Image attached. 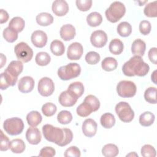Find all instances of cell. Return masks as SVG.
Wrapping results in <instances>:
<instances>
[{"mask_svg":"<svg viewBox=\"0 0 157 157\" xmlns=\"http://www.w3.org/2000/svg\"><path fill=\"white\" fill-rule=\"evenodd\" d=\"M2 35L5 40L10 43L15 42L18 38V33L9 26L4 29Z\"/></svg>","mask_w":157,"mask_h":157,"instance_id":"74e56055","label":"cell"},{"mask_svg":"<svg viewBox=\"0 0 157 157\" xmlns=\"http://www.w3.org/2000/svg\"><path fill=\"white\" fill-rule=\"evenodd\" d=\"M3 128L7 134L11 136H17L22 132L24 129V123L20 118H10L4 121Z\"/></svg>","mask_w":157,"mask_h":157,"instance_id":"5b68a950","label":"cell"},{"mask_svg":"<svg viewBox=\"0 0 157 157\" xmlns=\"http://www.w3.org/2000/svg\"><path fill=\"white\" fill-rule=\"evenodd\" d=\"M83 52L82 44L78 42H73L67 48V56L71 60H77L81 58Z\"/></svg>","mask_w":157,"mask_h":157,"instance_id":"7c38bea8","label":"cell"},{"mask_svg":"<svg viewBox=\"0 0 157 157\" xmlns=\"http://www.w3.org/2000/svg\"><path fill=\"white\" fill-rule=\"evenodd\" d=\"M75 3L78 10L83 12L88 10L92 6L91 0H77Z\"/></svg>","mask_w":157,"mask_h":157,"instance_id":"ee69618b","label":"cell"},{"mask_svg":"<svg viewBox=\"0 0 157 157\" xmlns=\"http://www.w3.org/2000/svg\"><path fill=\"white\" fill-rule=\"evenodd\" d=\"M58 121L62 124H67L72 120V115L69 111L61 110L57 115Z\"/></svg>","mask_w":157,"mask_h":157,"instance_id":"f35d334b","label":"cell"},{"mask_svg":"<svg viewBox=\"0 0 157 157\" xmlns=\"http://www.w3.org/2000/svg\"><path fill=\"white\" fill-rule=\"evenodd\" d=\"M33 44L37 48L44 47L47 42V36L46 33L41 30L34 31L31 37Z\"/></svg>","mask_w":157,"mask_h":157,"instance_id":"4fadbf2b","label":"cell"},{"mask_svg":"<svg viewBox=\"0 0 157 157\" xmlns=\"http://www.w3.org/2000/svg\"><path fill=\"white\" fill-rule=\"evenodd\" d=\"M102 21V15L98 12H91L86 17V22L88 25L91 27H96L100 25Z\"/></svg>","mask_w":157,"mask_h":157,"instance_id":"484cf974","label":"cell"},{"mask_svg":"<svg viewBox=\"0 0 157 157\" xmlns=\"http://www.w3.org/2000/svg\"><path fill=\"white\" fill-rule=\"evenodd\" d=\"M156 88L155 87L148 88L144 93V98L150 104H156Z\"/></svg>","mask_w":157,"mask_h":157,"instance_id":"8d00e7d4","label":"cell"},{"mask_svg":"<svg viewBox=\"0 0 157 157\" xmlns=\"http://www.w3.org/2000/svg\"><path fill=\"white\" fill-rule=\"evenodd\" d=\"M81 155L80 151L76 146H71L67 148L64 152L65 157H80Z\"/></svg>","mask_w":157,"mask_h":157,"instance_id":"bcb514c9","label":"cell"},{"mask_svg":"<svg viewBox=\"0 0 157 157\" xmlns=\"http://www.w3.org/2000/svg\"><path fill=\"white\" fill-rule=\"evenodd\" d=\"M85 101H86L87 102H88L91 106L93 107L94 112L97 111L99 107H100V102L99 101V99L94 96L90 94L88 95L85 97Z\"/></svg>","mask_w":157,"mask_h":157,"instance_id":"7bdbcfd3","label":"cell"},{"mask_svg":"<svg viewBox=\"0 0 157 157\" xmlns=\"http://www.w3.org/2000/svg\"><path fill=\"white\" fill-rule=\"evenodd\" d=\"M56 154L55 150L51 147H45L42 148L39 154V156H54Z\"/></svg>","mask_w":157,"mask_h":157,"instance_id":"c3c4849f","label":"cell"},{"mask_svg":"<svg viewBox=\"0 0 157 157\" xmlns=\"http://www.w3.org/2000/svg\"><path fill=\"white\" fill-rule=\"evenodd\" d=\"M25 20L20 17H15L11 19L9 23V27L17 33L21 32L25 28Z\"/></svg>","mask_w":157,"mask_h":157,"instance_id":"83f0119b","label":"cell"},{"mask_svg":"<svg viewBox=\"0 0 157 157\" xmlns=\"http://www.w3.org/2000/svg\"><path fill=\"white\" fill-rule=\"evenodd\" d=\"M157 2L153 1L147 4L144 9V13L148 17H157Z\"/></svg>","mask_w":157,"mask_h":157,"instance_id":"d590c367","label":"cell"},{"mask_svg":"<svg viewBox=\"0 0 157 157\" xmlns=\"http://www.w3.org/2000/svg\"><path fill=\"white\" fill-rule=\"evenodd\" d=\"M50 50L56 56H61L65 51V47L63 42L59 40H54L50 44Z\"/></svg>","mask_w":157,"mask_h":157,"instance_id":"f1b7e54d","label":"cell"},{"mask_svg":"<svg viewBox=\"0 0 157 157\" xmlns=\"http://www.w3.org/2000/svg\"><path fill=\"white\" fill-rule=\"evenodd\" d=\"M125 12L124 5L120 1H115L106 9L105 15L108 21L111 23H116L124 16Z\"/></svg>","mask_w":157,"mask_h":157,"instance_id":"3957f363","label":"cell"},{"mask_svg":"<svg viewBox=\"0 0 157 157\" xmlns=\"http://www.w3.org/2000/svg\"><path fill=\"white\" fill-rule=\"evenodd\" d=\"M115 112L121 121L124 123L131 121L134 117V112L126 102H120L115 106Z\"/></svg>","mask_w":157,"mask_h":157,"instance_id":"8992f818","label":"cell"},{"mask_svg":"<svg viewBox=\"0 0 157 157\" xmlns=\"http://www.w3.org/2000/svg\"><path fill=\"white\" fill-rule=\"evenodd\" d=\"M37 89L41 96L47 97L53 94L55 90V85L51 78L45 77L39 81Z\"/></svg>","mask_w":157,"mask_h":157,"instance_id":"9c48e42d","label":"cell"},{"mask_svg":"<svg viewBox=\"0 0 157 157\" xmlns=\"http://www.w3.org/2000/svg\"><path fill=\"white\" fill-rule=\"evenodd\" d=\"M141 155L144 157H155L156 156V153L155 148L148 144L144 145L141 148Z\"/></svg>","mask_w":157,"mask_h":157,"instance_id":"60d3db41","label":"cell"},{"mask_svg":"<svg viewBox=\"0 0 157 157\" xmlns=\"http://www.w3.org/2000/svg\"><path fill=\"white\" fill-rule=\"evenodd\" d=\"M151 29V23L148 20H142L139 24V31L143 35L148 34Z\"/></svg>","mask_w":157,"mask_h":157,"instance_id":"f6af8a7d","label":"cell"},{"mask_svg":"<svg viewBox=\"0 0 157 157\" xmlns=\"http://www.w3.org/2000/svg\"><path fill=\"white\" fill-rule=\"evenodd\" d=\"M90 41L94 47L102 48L107 43V36L104 31L102 30H96L91 34Z\"/></svg>","mask_w":157,"mask_h":157,"instance_id":"30bf717a","label":"cell"},{"mask_svg":"<svg viewBox=\"0 0 157 157\" xmlns=\"http://www.w3.org/2000/svg\"><path fill=\"white\" fill-rule=\"evenodd\" d=\"M6 62V57L2 53H1V67H2Z\"/></svg>","mask_w":157,"mask_h":157,"instance_id":"816d5d0a","label":"cell"},{"mask_svg":"<svg viewBox=\"0 0 157 157\" xmlns=\"http://www.w3.org/2000/svg\"><path fill=\"white\" fill-rule=\"evenodd\" d=\"M85 61L89 64H96L100 61V55L96 52H89L85 56Z\"/></svg>","mask_w":157,"mask_h":157,"instance_id":"b9f144b4","label":"cell"},{"mask_svg":"<svg viewBox=\"0 0 157 157\" xmlns=\"http://www.w3.org/2000/svg\"><path fill=\"white\" fill-rule=\"evenodd\" d=\"M156 71H154L153 74H151V81H153V82L155 83V84H156Z\"/></svg>","mask_w":157,"mask_h":157,"instance_id":"f5cc1de1","label":"cell"},{"mask_svg":"<svg viewBox=\"0 0 157 157\" xmlns=\"http://www.w3.org/2000/svg\"><path fill=\"white\" fill-rule=\"evenodd\" d=\"M118 66L117 61L112 57H106L101 62L102 68L105 71H112Z\"/></svg>","mask_w":157,"mask_h":157,"instance_id":"d6a6232c","label":"cell"},{"mask_svg":"<svg viewBox=\"0 0 157 157\" xmlns=\"http://www.w3.org/2000/svg\"><path fill=\"white\" fill-rule=\"evenodd\" d=\"M98 124L96 122L91 119H86L82 124V131L83 134L88 137H93L97 131Z\"/></svg>","mask_w":157,"mask_h":157,"instance_id":"5bb4252c","label":"cell"},{"mask_svg":"<svg viewBox=\"0 0 157 157\" xmlns=\"http://www.w3.org/2000/svg\"><path fill=\"white\" fill-rule=\"evenodd\" d=\"M42 132L45 139L60 147L69 144L73 139L72 131L68 128H59L52 124H46L42 126Z\"/></svg>","mask_w":157,"mask_h":157,"instance_id":"6da1fadb","label":"cell"},{"mask_svg":"<svg viewBox=\"0 0 157 157\" xmlns=\"http://www.w3.org/2000/svg\"><path fill=\"white\" fill-rule=\"evenodd\" d=\"M53 12L57 16L65 15L69 11V6L64 0H56L53 1L52 6Z\"/></svg>","mask_w":157,"mask_h":157,"instance_id":"2e32d148","label":"cell"},{"mask_svg":"<svg viewBox=\"0 0 157 157\" xmlns=\"http://www.w3.org/2000/svg\"><path fill=\"white\" fill-rule=\"evenodd\" d=\"M67 90L78 99L84 92V86L80 82H75L69 85Z\"/></svg>","mask_w":157,"mask_h":157,"instance_id":"7402d4cb","label":"cell"},{"mask_svg":"<svg viewBox=\"0 0 157 157\" xmlns=\"http://www.w3.org/2000/svg\"><path fill=\"white\" fill-rule=\"evenodd\" d=\"M118 34L123 37H128L132 32L131 25L127 21H123L117 26Z\"/></svg>","mask_w":157,"mask_h":157,"instance_id":"836d02e7","label":"cell"},{"mask_svg":"<svg viewBox=\"0 0 157 157\" xmlns=\"http://www.w3.org/2000/svg\"><path fill=\"white\" fill-rule=\"evenodd\" d=\"M34 86V80L30 76H25L21 78L18 83V88L20 92L28 93L31 92Z\"/></svg>","mask_w":157,"mask_h":157,"instance_id":"9a60e30c","label":"cell"},{"mask_svg":"<svg viewBox=\"0 0 157 157\" xmlns=\"http://www.w3.org/2000/svg\"><path fill=\"white\" fill-rule=\"evenodd\" d=\"M76 112L78 116L81 117H86L90 115L91 112H94V110L91 105L84 101L77 107Z\"/></svg>","mask_w":157,"mask_h":157,"instance_id":"4316f807","label":"cell"},{"mask_svg":"<svg viewBox=\"0 0 157 157\" xmlns=\"http://www.w3.org/2000/svg\"><path fill=\"white\" fill-rule=\"evenodd\" d=\"M36 22L40 26H47L53 22V16L47 12H42L36 16Z\"/></svg>","mask_w":157,"mask_h":157,"instance_id":"603a6c76","label":"cell"},{"mask_svg":"<svg viewBox=\"0 0 157 157\" xmlns=\"http://www.w3.org/2000/svg\"><path fill=\"white\" fill-rule=\"evenodd\" d=\"M150 69L149 65L145 63L139 56L131 57L122 67V71L126 76L133 77L137 75L144 77L147 74Z\"/></svg>","mask_w":157,"mask_h":157,"instance_id":"7a4b0ae2","label":"cell"},{"mask_svg":"<svg viewBox=\"0 0 157 157\" xmlns=\"http://www.w3.org/2000/svg\"><path fill=\"white\" fill-rule=\"evenodd\" d=\"M146 49V44L144 40L140 39H136L132 44L131 52L134 56H142L144 55Z\"/></svg>","mask_w":157,"mask_h":157,"instance_id":"ffe728a7","label":"cell"},{"mask_svg":"<svg viewBox=\"0 0 157 157\" xmlns=\"http://www.w3.org/2000/svg\"><path fill=\"white\" fill-rule=\"evenodd\" d=\"M155 115L151 112H145L139 117V123L143 126H151L155 121Z\"/></svg>","mask_w":157,"mask_h":157,"instance_id":"4dcf8cb0","label":"cell"},{"mask_svg":"<svg viewBox=\"0 0 157 157\" xmlns=\"http://www.w3.org/2000/svg\"><path fill=\"white\" fill-rule=\"evenodd\" d=\"M75 29L71 24L64 25L61 26L59 31L61 37L65 41H68L73 39L75 36Z\"/></svg>","mask_w":157,"mask_h":157,"instance_id":"d6986e66","label":"cell"},{"mask_svg":"<svg viewBox=\"0 0 157 157\" xmlns=\"http://www.w3.org/2000/svg\"><path fill=\"white\" fill-rule=\"evenodd\" d=\"M14 52L17 58L23 63H28L31 61L33 56L32 48L24 42L17 44L15 46Z\"/></svg>","mask_w":157,"mask_h":157,"instance_id":"52a82bcc","label":"cell"},{"mask_svg":"<svg viewBox=\"0 0 157 157\" xmlns=\"http://www.w3.org/2000/svg\"><path fill=\"white\" fill-rule=\"evenodd\" d=\"M148 58L151 62H152L153 64H156V61H157V52H156V48L153 47L150 49L148 51Z\"/></svg>","mask_w":157,"mask_h":157,"instance_id":"681fc988","label":"cell"},{"mask_svg":"<svg viewBox=\"0 0 157 157\" xmlns=\"http://www.w3.org/2000/svg\"><path fill=\"white\" fill-rule=\"evenodd\" d=\"M80 72V66L76 63H71L61 66L58 70V75L62 80H69L78 77Z\"/></svg>","mask_w":157,"mask_h":157,"instance_id":"277c9868","label":"cell"},{"mask_svg":"<svg viewBox=\"0 0 157 157\" xmlns=\"http://www.w3.org/2000/svg\"><path fill=\"white\" fill-rule=\"evenodd\" d=\"M23 69V64L20 60H14L10 63L4 72L11 77L18 79V76L21 73Z\"/></svg>","mask_w":157,"mask_h":157,"instance_id":"8fae6325","label":"cell"},{"mask_svg":"<svg viewBox=\"0 0 157 157\" xmlns=\"http://www.w3.org/2000/svg\"><path fill=\"white\" fill-rule=\"evenodd\" d=\"M42 120V115L37 111L33 110L28 113L26 115V120L28 124L32 127H36L41 123Z\"/></svg>","mask_w":157,"mask_h":157,"instance_id":"44dd1931","label":"cell"},{"mask_svg":"<svg viewBox=\"0 0 157 157\" xmlns=\"http://www.w3.org/2000/svg\"><path fill=\"white\" fill-rule=\"evenodd\" d=\"M124 45L123 42L118 39L112 40L109 44V49L111 53L113 55H120L123 50Z\"/></svg>","mask_w":157,"mask_h":157,"instance_id":"f546056e","label":"cell"},{"mask_svg":"<svg viewBox=\"0 0 157 157\" xmlns=\"http://www.w3.org/2000/svg\"><path fill=\"white\" fill-rule=\"evenodd\" d=\"M26 138L29 144L32 145H37L41 141L42 136L38 128L31 126L26 131Z\"/></svg>","mask_w":157,"mask_h":157,"instance_id":"ac0fdd59","label":"cell"},{"mask_svg":"<svg viewBox=\"0 0 157 157\" xmlns=\"http://www.w3.org/2000/svg\"><path fill=\"white\" fill-rule=\"evenodd\" d=\"M100 122L104 128L110 129L115 125V118L111 113H105L101 117Z\"/></svg>","mask_w":157,"mask_h":157,"instance_id":"d4e9b609","label":"cell"},{"mask_svg":"<svg viewBox=\"0 0 157 157\" xmlns=\"http://www.w3.org/2000/svg\"><path fill=\"white\" fill-rule=\"evenodd\" d=\"M9 148L14 153H21L25 150V144L22 139H15L10 142Z\"/></svg>","mask_w":157,"mask_h":157,"instance_id":"cb8c5ba5","label":"cell"},{"mask_svg":"<svg viewBox=\"0 0 157 157\" xmlns=\"http://www.w3.org/2000/svg\"><path fill=\"white\" fill-rule=\"evenodd\" d=\"M10 141L7 136H6L2 130H1V146L0 150L1 151H7L9 148Z\"/></svg>","mask_w":157,"mask_h":157,"instance_id":"7dc6e473","label":"cell"},{"mask_svg":"<svg viewBox=\"0 0 157 157\" xmlns=\"http://www.w3.org/2000/svg\"><path fill=\"white\" fill-rule=\"evenodd\" d=\"M50 60H51L50 56L49 55L48 53L45 52H40L37 53L35 58V61L36 64L41 66L48 65L50 62Z\"/></svg>","mask_w":157,"mask_h":157,"instance_id":"e575fe53","label":"cell"},{"mask_svg":"<svg viewBox=\"0 0 157 157\" xmlns=\"http://www.w3.org/2000/svg\"><path fill=\"white\" fill-rule=\"evenodd\" d=\"M77 98L75 97L71 93L67 90L63 91L58 98L59 104L64 107H72L73 106L77 101Z\"/></svg>","mask_w":157,"mask_h":157,"instance_id":"e0dca14e","label":"cell"},{"mask_svg":"<svg viewBox=\"0 0 157 157\" xmlns=\"http://www.w3.org/2000/svg\"><path fill=\"white\" fill-rule=\"evenodd\" d=\"M57 107L55 104L52 102H47L42 107V112L46 117L53 116L56 112Z\"/></svg>","mask_w":157,"mask_h":157,"instance_id":"ab89813d","label":"cell"},{"mask_svg":"<svg viewBox=\"0 0 157 157\" xmlns=\"http://www.w3.org/2000/svg\"><path fill=\"white\" fill-rule=\"evenodd\" d=\"M136 85L129 80H121L117 86L118 94L122 98H132L136 93Z\"/></svg>","mask_w":157,"mask_h":157,"instance_id":"ba28073f","label":"cell"},{"mask_svg":"<svg viewBox=\"0 0 157 157\" xmlns=\"http://www.w3.org/2000/svg\"><path fill=\"white\" fill-rule=\"evenodd\" d=\"M0 18H1L0 19L1 24L7 22L9 19V14L7 12V11L1 9L0 10Z\"/></svg>","mask_w":157,"mask_h":157,"instance_id":"f907efd6","label":"cell"},{"mask_svg":"<svg viewBox=\"0 0 157 157\" xmlns=\"http://www.w3.org/2000/svg\"><path fill=\"white\" fill-rule=\"evenodd\" d=\"M118 148L113 144H106L102 148V153L105 157H115L118 155Z\"/></svg>","mask_w":157,"mask_h":157,"instance_id":"1f68e13d","label":"cell"}]
</instances>
